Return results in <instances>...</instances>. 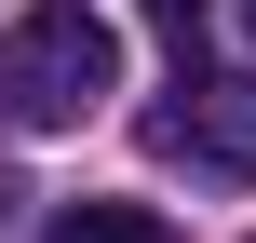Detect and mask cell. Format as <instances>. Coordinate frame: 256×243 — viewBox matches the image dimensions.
I'll use <instances>...</instances> for the list:
<instances>
[{"label": "cell", "instance_id": "cell-1", "mask_svg": "<svg viewBox=\"0 0 256 243\" xmlns=\"http://www.w3.org/2000/svg\"><path fill=\"white\" fill-rule=\"evenodd\" d=\"M108 95H122V27H108V14L27 0V14L0 27V108H14L27 135H68V122H94Z\"/></svg>", "mask_w": 256, "mask_h": 243}, {"label": "cell", "instance_id": "cell-2", "mask_svg": "<svg viewBox=\"0 0 256 243\" xmlns=\"http://www.w3.org/2000/svg\"><path fill=\"white\" fill-rule=\"evenodd\" d=\"M162 149L176 162H202V176H256V81H176V108H162Z\"/></svg>", "mask_w": 256, "mask_h": 243}, {"label": "cell", "instance_id": "cell-3", "mask_svg": "<svg viewBox=\"0 0 256 243\" xmlns=\"http://www.w3.org/2000/svg\"><path fill=\"white\" fill-rule=\"evenodd\" d=\"M40 243H176V216H148V203H68Z\"/></svg>", "mask_w": 256, "mask_h": 243}, {"label": "cell", "instance_id": "cell-4", "mask_svg": "<svg viewBox=\"0 0 256 243\" xmlns=\"http://www.w3.org/2000/svg\"><path fill=\"white\" fill-rule=\"evenodd\" d=\"M148 27H176V54L202 41V0H148Z\"/></svg>", "mask_w": 256, "mask_h": 243}, {"label": "cell", "instance_id": "cell-5", "mask_svg": "<svg viewBox=\"0 0 256 243\" xmlns=\"http://www.w3.org/2000/svg\"><path fill=\"white\" fill-rule=\"evenodd\" d=\"M243 27H256V0H243Z\"/></svg>", "mask_w": 256, "mask_h": 243}]
</instances>
